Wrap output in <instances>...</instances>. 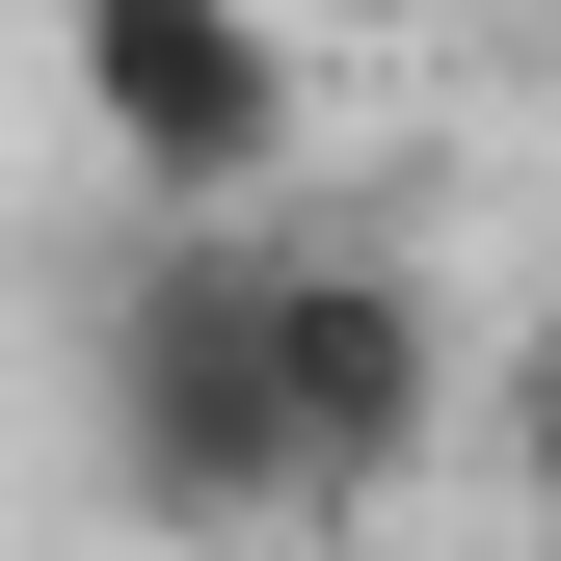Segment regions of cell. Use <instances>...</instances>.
<instances>
[{
	"mask_svg": "<svg viewBox=\"0 0 561 561\" xmlns=\"http://www.w3.org/2000/svg\"><path fill=\"white\" fill-rule=\"evenodd\" d=\"M267 428H295V535L401 508V455L455 428V295L401 241H267Z\"/></svg>",
	"mask_w": 561,
	"mask_h": 561,
	"instance_id": "3",
	"label": "cell"
},
{
	"mask_svg": "<svg viewBox=\"0 0 561 561\" xmlns=\"http://www.w3.org/2000/svg\"><path fill=\"white\" fill-rule=\"evenodd\" d=\"M54 54H81V134L161 187V241H241L295 187V134H321V81H295L267 0H54Z\"/></svg>",
	"mask_w": 561,
	"mask_h": 561,
	"instance_id": "2",
	"label": "cell"
},
{
	"mask_svg": "<svg viewBox=\"0 0 561 561\" xmlns=\"http://www.w3.org/2000/svg\"><path fill=\"white\" fill-rule=\"evenodd\" d=\"M107 481L161 535H295V428H267V215L241 241H134L107 295Z\"/></svg>",
	"mask_w": 561,
	"mask_h": 561,
	"instance_id": "1",
	"label": "cell"
},
{
	"mask_svg": "<svg viewBox=\"0 0 561 561\" xmlns=\"http://www.w3.org/2000/svg\"><path fill=\"white\" fill-rule=\"evenodd\" d=\"M508 481H535V535H561V321L508 347Z\"/></svg>",
	"mask_w": 561,
	"mask_h": 561,
	"instance_id": "4",
	"label": "cell"
}]
</instances>
